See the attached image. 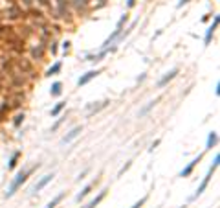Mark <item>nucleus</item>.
Listing matches in <instances>:
<instances>
[{
	"mask_svg": "<svg viewBox=\"0 0 220 208\" xmlns=\"http://www.w3.org/2000/svg\"><path fill=\"white\" fill-rule=\"evenodd\" d=\"M37 168H39V164H37V166L28 168V169H24V171H20V173H18V175H17V177H15V179L11 180V184L8 186L6 197H8V199H9V197H13V195H15V192H18V188H20V186H22V184H24V182H26V180L29 179L31 175H33V171H35Z\"/></svg>",
	"mask_w": 220,
	"mask_h": 208,
	"instance_id": "f257e3e1",
	"label": "nucleus"
},
{
	"mask_svg": "<svg viewBox=\"0 0 220 208\" xmlns=\"http://www.w3.org/2000/svg\"><path fill=\"white\" fill-rule=\"evenodd\" d=\"M218 162H220V155H215V158H213V164H211V168H209L207 175L204 177V180L200 182V186L196 188L194 195H191V197H189V201H194L196 197H200V195L206 192V188H207V184H209V180H211V177H213V173H215V171H217V168H218Z\"/></svg>",
	"mask_w": 220,
	"mask_h": 208,
	"instance_id": "f03ea898",
	"label": "nucleus"
},
{
	"mask_svg": "<svg viewBox=\"0 0 220 208\" xmlns=\"http://www.w3.org/2000/svg\"><path fill=\"white\" fill-rule=\"evenodd\" d=\"M218 22H220V17L218 15H215L213 17V24L209 26V28L206 29V37H204V44H211V41H213V35H215V31H217V28H218Z\"/></svg>",
	"mask_w": 220,
	"mask_h": 208,
	"instance_id": "7ed1b4c3",
	"label": "nucleus"
},
{
	"mask_svg": "<svg viewBox=\"0 0 220 208\" xmlns=\"http://www.w3.org/2000/svg\"><path fill=\"white\" fill-rule=\"evenodd\" d=\"M178 72H180L178 67H176V68H172L171 72H167L163 77H162V79L158 81V83H156V87H158V88H163V87H167V85L171 83V81H172V79H174L176 76H178Z\"/></svg>",
	"mask_w": 220,
	"mask_h": 208,
	"instance_id": "20e7f679",
	"label": "nucleus"
},
{
	"mask_svg": "<svg viewBox=\"0 0 220 208\" xmlns=\"http://www.w3.org/2000/svg\"><path fill=\"white\" fill-rule=\"evenodd\" d=\"M99 74H101V70H88L86 74H82L81 77L77 79V87H84V85H88L94 77H97Z\"/></svg>",
	"mask_w": 220,
	"mask_h": 208,
	"instance_id": "39448f33",
	"label": "nucleus"
},
{
	"mask_svg": "<svg viewBox=\"0 0 220 208\" xmlns=\"http://www.w3.org/2000/svg\"><path fill=\"white\" fill-rule=\"evenodd\" d=\"M57 9H59V15H61V19H68L70 20V0H57Z\"/></svg>",
	"mask_w": 220,
	"mask_h": 208,
	"instance_id": "423d86ee",
	"label": "nucleus"
},
{
	"mask_svg": "<svg viewBox=\"0 0 220 208\" xmlns=\"http://www.w3.org/2000/svg\"><path fill=\"white\" fill-rule=\"evenodd\" d=\"M202 157H204V155H198V157H196L194 160H191V162H189L187 166H185L183 169H182V171H180V177H183V179H185V177H189V175L192 173V169L196 168V164H198V162L202 160Z\"/></svg>",
	"mask_w": 220,
	"mask_h": 208,
	"instance_id": "0eeeda50",
	"label": "nucleus"
},
{
	"mask_svg": "<svg viewBox=\"0 0 220 208\" xmlns=\"http://www.w3.org/2000/svg\"><path fill=\"white\" fill-rule=\"evenodd\" d=\"M53 173H48V175H44V177H42L41 180H39V182H37V184H35V188H33V192H35V194H37V192H41L42 188H44V186H46V184H48V182H52V180H53Z\"/></svg>",
	"mask_w": 220,
	"mask_h": 208,
	"instance_id": "6e6552de",
	"label": "nucleus"
},
{
	"mask_svg": "<svg viewBox=\"0 0 220 208\" xmlns=\"http://www.w3.org/2000/svg\"><path fill=\"white\" fill-rule=\"evenodd\" d=\"M31 57L35 61H42L44 59V44H37L31 48Z\"/></svg>",
	"mask_w": 220,
	"mask_h": 208,
	"instance_id": "1a4fd4ad",
	"label": "nucleus"
},
{
	"mask_svg": "<svg viewBox=\"0 0 220 208\" xmlns=\"http://www.w3.org/2000/svg\"><path fill=\"white\" fill-rule=\"evenodd\" d=\"M81 127H79V125H77V127H73V129H72V131H70L68 135H66V136H64V138H62V144H70V142H72V140H75L77 138V136H79V135H81Z\"/></svg>",
	"mask_w": 220,
	"mask_h": 208,
	"instance_id": "9d476101",
	"label": "nucleus"
},
{
	"mask_svg": "<svg viewBox=\"0 0 220 208\" xmlns=\"http://www.w3.org/2000/svg\"><path fill=\"white\" fill-rule=\"evenodd\" d=\"M158 101H160V98H156V99H152V101H149V103H147V105H145V107H143V109L139 111V114H138V116H139V118L147 116V114H149V112H151L152 109L156 107V105H158Z\"/></svg>",
	"mask_w": 220,
	"mask_h": 208,
	"instance_id": "9b49d317",
	"label": "nucleus"
},
{
	"mask_svg": "<svg viewBox=\"0 0 220 208\" xmlns=\"http://www.w3.org/2000/svg\"><path fill=\"white\" fill-rule=\"evenodd\" d=\"M217 142H218V133L217 131H211L209 136H207V142H206V149H213L217 146Z\"/></svg>",
	"mask_w": 220,
	"mask_h": 208,
	"instance_id": "f8f14e48",
	"label": "nucleus"
},
{
	"mask_svg": "<svg viewBox=\"0 0 220 208\" xmlns=\"http://www.w3.org/2000/svg\"><path fill=\"white\" fill-rule=\"evenodd\" d=\"M61 68H62V63H61V61H57V63H53L50 68L46 70V74H44V76H48V77H52V76H57V74L61 72Z\"/></svg>",
	"mask_w": 220,
	"mask_h": 208,
	"instance_id": "ddd939ff",
	"label": "nucleus"
},
{
	"mask_svg": "<svg viewBox=\"0 0 220 208\" xmlns=\"http://www.w3.org/2000/svg\"><path fill=\"white\" fill-rule=\"evenodd\" d=\"M94 184H96V182H90V184H86V186L82 188L81 192L77 194V197H75V201H77V203H79V201H82V199H84L86 195H88V194H90V192H92V188H94Z\"/></svg>",
	"mask_w": 220,
	"mask_h": 208,
	"instance_id": "4468645a",
	"label": "nucleus"
},
{
	"mask_svg": "<svg viewBox=\"0 0 220 208\" xmlns=\"http://www.w3.org/2000/svg\"><path fill=\"white\" fill-rule=\"evenodd\" d=\"M50 94H52L53 98H59V96H61V94H62V83H61V81H55V83H52Z\"/></svg>",
	"mask_w": 220,
	"mask_h": 208,
	"instance_id": "2eb2a0df",
	"label": "nucleus"
},
{
	"mask_svg": "<svg viewBox=\"0 0 220 208\" xmlns=\"http://www.w3.org/2000/svg\"><path fill=\"white\" fill-rule=\"evenodd\" d=\"M20 155H22V153L18 151V149L11 153V158H9V164H8V168H9V169H15V168H17V164H18V158H20Z\"/></svg>",
	"mask_w": 220,
	"mask_h": 208,
	"instance_id": "dca6fc26",
	"label": "nucleus"
},
{
	"mask_svg": "<svg viewBox=\"0 0 220 208\" xmlns=\"http://www.w3.org/2000/svg\"><path fill=\"white\" fill-rule=\"evenodd\" d=\"M105 195H107V190H103V192H99V195H97L96 199H92L90 203H88V206H84V208H96L103 199H105Z\"/></svg>",
	"mask_w": 220,
	"mask_h": 208,
	"instance_id": "f3484780",
	"label": "nucleus"
},
{
	"mask_svg": "<svg viewBox=\"0 0 220 208\" xmlns=\"http://www.w3.org/2000/svg\"><path fill=\"white\" fill-rule=\"evenodd\" d=\"M64 195H66V192H61L59 195H55L53 199H52V201L46 205V208H55L57 205H59V203H61V201H62V199H64Z\"/></svg>",
	"mask_w": 220,
	"mask_h": 208,
	"instance_id": "a211bd4d",
	"label": "nucleus"
},
{
	"mask_svg": "<svg viewBox=\"0 0 220 208\" xmlns=\"http://www.w3.org/2000/svg\"><path fill=\"white\" fill-rule=\"evenodd\" d=\"M64 107H66V101H59V103H57V105H55L53 109H52V112H50V114H52V116H59V114H61V112L64 111Z\"/></svg>",
	"mask_w": 220,
	"mask_h": 208,
	"instance_id": "6ab92c4d",
	"label": "nucleus"
},
{
	"mask_svg": "<svg viewBox=\"0 0 220 208\" xmlns=\"http://www.w3.org/2000/svg\"><path fill=\"white\" fill-rule=\"evenodd\" d=\"M24 118H26V116H24V112H18V114H15V118H13V127H17V129H18L20 125L24 124Z\"/></svg>",
	"mask_w": 220,
	"mask_h": 208,
	"instance_id": "aec40b11",
	"label": "nucleus"
},
{
	"mask_svg": "<svg viewBox=\"0 0 220 208\" xmlns=\"http://www.w3.org/2000/svg\"><path fill=\"white\" fill-rule=\"evenodd\" d=\"M64 120H66V116H61V118H59V120H57V122H55L53 125H52V133H55V131H57V129L61 127V124H62Z\"/></svg>",
	"mask_w": 220,
	"mask_h": 208,
	"instance_id": "412c9836",
	"label": "nucleus"
},
{
	"mask_svg": "<svg viewBox=\"0 0 220 208\" xmlns=\"http://www.w3.org/2000/svg\"><path fill=\"white\" fill-rule=\"evenodd\" d=\"M127 20H128V13H125L123 17L119 19V22L116 24V28H118V29H121V28H123V24H125V22H127Z\"/></svg>",
	"mask_w": 220,
	"mask_h": 208,
	"instance_id": "4be33fe9",
	"label": "nucleus"
},
{
	"mask_svg": "<svg viewBox=\"0 0 220 208\" xmlns=\"http://www.w3.org/2000/svg\"><path fill=\"white\" fill-rule=\"evenodd\" d=\"M145 203H147V195H145V197H141V199H139L138 203H134V205H132L130 208H141L143 205H145Z\"/></svg>",
	"mask_w": 220,
	"mask_h": 208,
	"instance_id": "5701e85b",
	"label": "nucleus"
},
{
	"mask_svg": "<svg viewBox=\"0 0 220 208\" xmlns=\"http://www.w3.org/2000/svg\"><path fill=\"white\" fill-rule=\"evenodd\" d=\"M29 11H31V17H33V19H42V11L41 9H31V8H29Z\"/></svg>",
	"mask_w": 220,
	"mask_h": 208,
	"instance_id": "b1692460",
	"label": "nucleus"
},
{
	"mask_svg": "<svg viewBox=\"0 0 220 208\" xmlns=\"http://www.w3.org/2000/svg\"><path fill=\"white\" fill-rule=\"evenodd\" d=\"M57 50H59V44H57V41H52V44H50V52H52V54H57Z\"/></svg>",
	"mask_w": 220,
	"mask_h": 208,
	"instance_id": "393cba45",
	"label": "nucleus"
},
{
	"mask_svg": "<svg viewBox=\"0 0 220 208\" xmlns=\"http://www.w3.org/2000/svg\"><path fill=\"white\" fill-rule=\"evenodd\" d=\"M70 48H72V42H70V41H64V42H62V50H64V54H68Z\"/></svg>",
	"mask_w": 220,
	"mask_h": 208,
	"instance_id": "a878e982",
	"label": "nucleus"
},
{
	"mask_svg": "<svg viewBox=\"0 0 220 208\" xmlns=\"http://www.w3.org/2000/svg\"><path fill=\"white\" fill-rule=\"evenodd\" d=\"M130 166H132V162H127V164H125V166L119 169V175H123V173H125V171H127V169H128Z\"/></svg>",
	"mask_w": 220,
	"mask_h": 208,
	"instance_id": "bb28decb",
	"label": "nucleus"
},
{
	"mask_svg": "<svg viewBox=\"0 0 220 208\" xmlns=\"http://www.w3.org/2000/svg\"><path fill=\"white\" fill-rule=\"evenodd\" d=\"M136 6V0H127V8L130 9V8H134Z\"/></svg>",
	"mask_w": 220,
	"mask_h": 208,
	"instance_id": "cd10ccee",
	"label": "nucleus"
},
{
	"mask_svg": "<svg viewBox=\"0 0 220 208\" xmlns=\"http://www.w3.org/2000/svg\"><path fill=\"white\" fill-rule=\"evenodd\" d=\"M189 2H191V0H180V2H178V8H183V6H185V4H189Z\"/></svg>",
	"mask_w": 220,
	"mask_h": 208,
	"instance_id": "c85d7f7f",
	"label": "nucleus"
},
{
	"mask_svg": "<svg viewBox=\"0 0 220 208\" xmlns=\"http://www.w3.org/2000/svg\"><path fill=\"white\" fill-rule=\"evenodd\" d=\"M88 171H90V169H84V171H82L81 175H79V177H77V180H81V179H84V177H86V173H88Z\"/></svg>",
	"mask_w": 220,
	"mask_h": 208,
	"instance_id": "c756f323",
	"label": "nucleus"
},
{
	"mask_svg": "<svg viewBox=\"0 0 220 208\" xmlns=\"http://www.w3.org/2000/svg\"><path fill=\"white\" fill-rule=\"evenodd\" d=\"M215 94H217V96L220 94V83H217V85H215Z\"/></svg>",
	"mask_w": 220,
	"mask_h": 208,
	"instance_id": "7c9ffc66",
	"label": "nucleus"
},
{
	"mask_svg": "<svg viewBox=\"0 0 220 208\" xmlns=\"http://www.w3.org/2000/svg\"><path fill=\"white\" fill-rule=\"evenodd\" d=\"M24 6H28V8H31V0H20Z\"/></svg>",
	"mask_w": 220,
	"mask_h": 208,
	"instance_id": "2f4dec72",
	"label": "nucleus"
},
{
	"mask_svg": "<svg viewBox=\"0 0 220 208\" xmlns=\"http://www.w3.org/2000/svg\"><path fill=\"white\" fill-rule=\"evenodd\" d=\"M37 2H39L41 6H50V2H48V0H37Z\"/></svg>",
	"mask_w": 220,
	"mask_h": 208,
	"instance_id": "473e14b6",
	"label": "nucleus"
},
{
	"mask_svg": "<svg viewBox=\"0 0 220 208\" xmlns=\"http://www.w3.org/2000/svg\"><path fill=\"white\" fill-rule=\"evenodd\" d=\"M160 142H162V140H156V142H154V144L151 146V149H154V147H158V146H160Z\"/></svg>",
	"mask_w": 220,
	"mask_h": 208,
	"instance_id": "72a5a7b5",
	"label": "nucleus"
},
{
	"mask_svg": "<svg viewBox=\"0 0 220 208\" xmlns=\"http://www.w3.org/2000/svg\"><path fill=\"white\" fill-rule=\"evenodd\" d=\"M81 208H84V206H81Z\"/></svg>",
	"mask_w": 220,
	"mask_h": 208,
	"instance_id": "f704fd0d",
	"label": "nucleus"
}]
</instances>
